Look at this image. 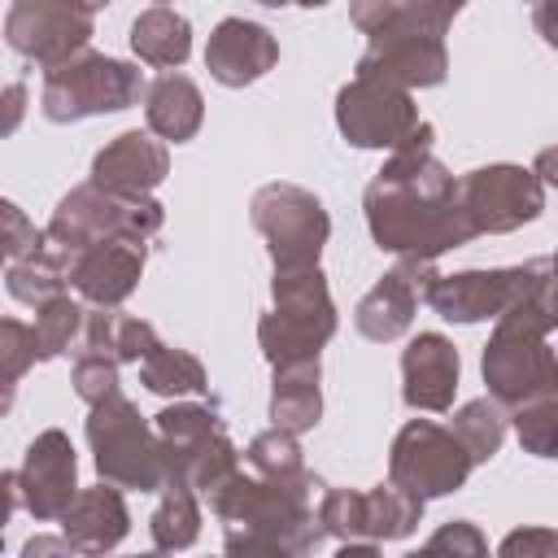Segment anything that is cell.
<instances>
[{
	"mask_svg": "<svg viewBox=\"0 0 558 558\" xmlns=\"http://www.w3.org/2000/svg\"><path fill=\"white\" fill-rule=\"evenodd\" d=\"M323 366L318 357H296V362H279L275 379H270V423L288 427V432H310L323 418Z\"/></svg>",
	"mask_w": 558,
	"mask_h": 558,
	"instance_id": "cell-22",
	"label": "cell"
},
{
	"mask_svg": "<svg viewBox=\"0 0 558 558\" xmlns=\"http://www.w3.org/2000/svg\"><path fill=\"white\" fill-rule=\"evenodd\" d=\"M83 323H87V310L74 301V296H52L44 305H35V349H39V362H52L61 353H70L74 340H83Z\"/></svg>",
	"mask_w": 558,
	"mask_h": 558,
	"instance_id": "cell-31",
	"label": "cell"
},
{
	"mask_svg": "<svg viewBox=\"0 0 558 558\" xmlns=\"http://www.w3.org/2000/svg\"><path fill=\"white\" fill-rule=\"evenodd\" d=\"M336 126L353 148H432V122L418 118L410 92L362 74L336 92Z\"/></svg>",
	"mask_w": 558,
	"mask_h": 558,
	"instance_id": "cell-7",
	"label": "cell"
},
{
	"mask_svg": "<svg viewBox=\"0 0 558 558\" xmlns=\"http://www.w3.org/2000/svg\"><path fill=\"white\" fill-rule=\"evenodd\" d=\"M423 497L418 493H410V488H401V484H375L371 493H366V536L371 541H401V536H410L418 523H423Z\"/></svg>",
	"mask_w": 558,
	"mask_h": 558,
	"instance_id": "cell-29",
	"label": "cell"
},
{
	"mask_svg": "<svg viewBox=\"0 0 558 558\" xmlns=\"http://www.w3.org/2000/svg\"><path fill=\"white\" fill-rule=\"evenodd\" d=\"M458 349L440 331H418L401 353V397L410 410L440 414L453 405L458 392Z\"/></svg>",
	"mask_w": 558,
	"mask_h": 558,
	"instance_id": "cell-18",
	"label": "cell"
},
{
	"mask_svg": "<svg viewBox=\"0 0 558 558\" xmlns=\"http://www.w3.org/2000/svg\"><path fill=\"white\" fill-rule=\"evenodd\" d=\"M314 488H288V484H270L257 471H240L214 501L209 510L227 523V554H279V558H296L323 545L327 527L318 519V510L310 506Z\"/></svg>",
	"mask_w": 558,
	"mask_h": 558,
	"instance_id": "cell-2",
	"label": "cell"
},
{
	"mask_svg": "<svg viewBox=\"0 0 558 558\" xmlns=\"http://www.w3.org/2000/svg\"><path fill=\"white\" fill-rule=\"evenodd\" d=\"M87 445H92L96 475L118 484V488L161 493L170 484V458H166L157 423H148L135 410V401L122 392H109L105 401L92 405Z\"/></svg>",
	"mask_w": 558,
	"mask_h": 558,
	"instance_id": "cell-3",
	"label": "cell"
},
{
	"mask_svg": "<svg viewBox=\"0 0 558 558\" xmlns=\"http://www.w3.org/2000/svg\"><path fill=\"white\" fill-rule=\"evenodd\" d=\"M405 9H410V13H418L423 22H432V26L449 31V22L466 9V0H405Z\"/></svg>",
	"mask_w": 558,
	"mask_h": 558,
	"instance_id": "cell-40",
	"label": "cell"
},
{
	"mask_svg": "<svg viewBox=\"0 0 558 558\" xmlns=\"http://www.w3.org/2000/svg\"><path fill=\"white\" fill-rule=\"evenodd\" d=\"M510 427L519 436V445L536 458H558V397L532 401L510 410Z\"/></svg>",
	"mask_w": 558,
	"mask_h": 558,
	"instance_id": "cell-32",
	"label": "cell"
},
{
	"mask_svg": "<svg viewBox=\"0 0 558 558\" xmlns=\"http://www.w3.org/2000/svg\"><path fill=\"white\" fill-rule=\"evenodd\" d=\"M471 466H475V458L462 445V436L432 418H410L388 449V480L418 493L423 501L458 493L466 484Z\"/></svg>",
	"mask_w": 558,
	"mask_h": 558,
	"instance_id": "cell-10",
	"label": "cell"
},
{
	"mask_svg": "<svg viewBox=\"0 0 558 558\" xmlns=\"http://www.w3.org/2000/svg\"><path fill=\"white\" fill-rule=\"evenodd\" d=\"M458 201L475 227V235H506L523 222H536L545 209V183L536 170L514 161L475 166L458 179Z\"/></svg>",
	"mask_w": 558,
	"mask_h": 558,
	"instance_id": "cell-12",
	"label": "cell"
},
{
	"mask_svg": "<svg viewBox=\"0 0 558 558\" xmlns=\"http://www.w3.org/2000/svg\"><path fill=\"white\" fill-rule=\"evenodd\" d=\"M532 170L541 174L545 187H558V144H554V148H541L536 161H532Z\"/></svg>",
	"mask_w": 558,
	"mask_h": 558,
	"instance_id": "cell-44",
	"label": "cell"
},
{
	"mask_svg": "<svg viewBox=\"0 0 558 558\" xmlns=\"http://www.w3.org/2000/svg\"><path fill=\"white\" fill-rule=\"evenodd\" d=\"M144 118H148L153 135H161L170 144H187L205 122V96L187 74L161 70L144 92Z\"/></svg>",
	"mask_w": 558,
	"mask_h": 558,
	"instance_id": "cell-21",
	"label": "cell"
},
{
	"mask_svg": "<svg viewBox=\"0 0 558 558\" xmlns=\"http://www.w3.org/2000/svg\"><path fill=\"white\" fill-rule=\"evenodd\" d=\"M532 26L549 48H558V0H541L532 13Z\"/></svg>",
	"mask_w": 558,
	"mask_h": 558,
	"instance_id": "cell-41",
	"label": "cell"
},
{
	"mask_svg": "<svg viewBox=\"0 0 558 558\" xmlns=\"http://www.w3.org/2000/svg\"><path fill=\"white\" fill-rule=\"evenodd\" d=\"M166 222V209L161 201L153 196H135V192H118V187H105L96 179L70 187L52 218H48V240L57 248H83V244H96V240H153Z\"/></svg>",
	"mask_w": 558,
	"mask_h": 558,
	"instance_id": "cell-6",
	"label": "cell"
},
{
	"mask_svg": "<svg viewBox=\"0 0 558 558\" xmlns=\"http://www.w3.org/2000/svg\"><path fill=\"white\" fill-rule=\"evenodd\" d=\"M70 283V270H65V253L48 240L39 253H26V257H13L9 270H4V288L13 301L22 305H44L52 296H61Z\"/></svg>",
	"mask_w": 558,
	"mask_h": 558,
	"instance_id": "cell-25",
	"label": "cell"
},
{
	"mask_svg": "<svg viewBox=\"0 0 558 558\" xmlns=\"http://www.w3.org/2000/svg\"><path fill=\"white\" fill-rule=\"evenodd\" d=\"M26 558H35V554H78L74 549V541L61 532V541H48V536H35V541H26V549H22Z\"/></svg>",
	"mask_w": 558,
	"mask_h": 558,
	"instance_id": "cell-43",
	"label": "cell"
},
{
	"mask_svg": "<svg viewBox=\"0 0 558 558\" xmlns=\"http://www.w3.org/2000/svg\"><path fill=\"white\" fill-rule=\"evenodd\" d=\"M532 4H541V0H532Z\"/></svg>",
	"mask_w": 558,
	"mask_h": 558,
	"instance_id": "cell-50",
	"label": "cell"
},
{
	"mask_svg": "<svg viewBox=\"0 0 558 558\" xmlns=\"http://www.w3.org/2000/svg\"><path fill=\"white\" fill-rule=\"evenodd\" d=\"M554 270H558V253H554Z\"/></svg>",
	"mask_w": 558,
	"mask_h": 558,
	"instance_id": "cell-48",
	"label": "cell"
},
{
	"mask_svg": "<svg viewBox=\"0 0 558 558\" xmlns=\"http://www.w3.org/2000/svg\"><path fill=\"white\" fill-rule=\"evenodd\" d=\"M257 4H266V9H288V4H296V0H257Z\"/></svg>",
	"mask_w": 558,
	"mask_h": 558,
	"instance_id": "cell-45",
	"label": "cell"
},
{
	"mask_svg": "<svg viewBox=\"0 0 558 558\" xmlns=\"http://www.w3.org/2000/svg\"><path fill=\"white\" fill-rule=\"evenodd\" d=\"M70 384H74L78 401H87V405L105 401L109 392H118V357L113 353H100V349H78L74 353Z\"/></svg>",
	"mask_w": 558,
	"mask_h": 558,
	"instance_id": "cell-33",
	"label": "cell"
},
{
	"mask_svg": "<svg viewBox=\"0 0 558 558\" xmlns=\"http://www.w3.org/2000/svg\"><path fill=\"white\" fill-rule=\"evenodd\" d=\"M148 532H153V545L161 554L187 549L201 536V493L187 488V484H179V480H170L161 488L157 510L148 514Z\"/></svg>",
	"mask_w": 558,
	"mask_h": 558,
	"instance_id": "cell-26",
	"label": "cell"
},
{
	"mask_svg": "<svg viewBox=\"0 0 558 558\" xmlns=\"http://www.w3.org/2000/svg\"><path fill=\"white\" fill-rule=\"evenodd\" d=\"M157 4H166V0H157Z\"/></svg>",
	"mask_w": 558,
	"mask_h": 558,
	"instance_id": "cell-49",
	"label": "cell"
},
{
	"mask_svg": "<svg viewBox=\"0 0 558 558\" xmlns=\"http://www.w3.org/2000/svg\"><path fill=\"white\" fill-rule=\"evenodd\" d=\"M244 462H248V471H257V475L270 480V484L318 488V480L305 471L296 432H288V427H275V423H270V432H257V436L248 440V449H244Z\"/></svg>",
	"mask_w": 558,
	"mask_h": 558,
	"instance_id": "cell-24",
	"label": "cell"
},
{
	"mask_svg": "<svg viewBox=\"0 0 558 558\" xmlns=\"http://www.w3.org/2000/svg\"><path fill=\"white\" fill-rule=\"evenodd\" d=\"M17 480H22V497H26V510L39 519V523H52L70 510V501L78 497V458H74V445L61 427H48L39 432L31 445H26V458L17 466Z\"/></svg>",
	"mask_w": 558,
	"mask_h": 558,
	"instance_id": "cell-15",
	"label": "cell"
},
{
	"mask_svg": "<svg viewBox=\"0 0 558 558\" xmlns=\"http://www.w3.org/2000/svg\"><path fill=\"white\" fill-rule=\"evenodd\" d=\"M423 549H427V554H440V549H453V554H484V549H488V541L480 536V527H475V523L453 519V523H445L440 532H432Z\"/></svg>",
	"mask_w": 558,
	"mask_h": 558,
	"instance_id": "cell-37",
	"label": "cell"
},
{
	"mask_svg": "<svg viewBox=\"0 0 558 558\" xmlns=\"http://www.w3.org/2000/svg\"><path fill=\"white\" fill-rule=\"evenodd\" d=\"M248 218L270 248L275 270L288 266H318L323 244L331 235V218L323 201L301 183H266L248 201Z\"/></svg>",
	"mask_w": 558,
	"mask_h": 558,
	"instance_id": "cell-8",
	"label": "cell"
},
{
	"mask_svg": "<svg viewBox=\"0 0 558 558\" xmlns=\"http://www.w3.org/2000/svg\"><path fill=\"white\" fill-rule=\"evenodd\" d=\"M70 288L87 305H122L144 275V244L135 240H96L83 248H61Z\"/></svg>",
	"mask_w": 558,
	"mask_h": 558,
	"instance_id": "cell-16",
	"label": "cell"
},
{
	"mask_svg": "<svg viewBox=\"0 0 558 558\" xmlns=\"http://www.w3.org/2000/svg\"><path fill=\"white\" fill-rule=\"evenodd\" d=\"M301 9H318V4H327V0H296Z\"/></svg>",
	"mask_w": 558,
	"mask_h": 558,
	"instance_id": "cell-47",
	"label": "cell"
},
{
	"mask_svg": "<svg viewBox=\"0 0 558 558\" xmlns=\"http://www.w3.org/2000/svg\"><path fill=\"white\" fill-rule=\"evenodd\" d=\"M170 174V153L148 131H122L92 157V179L118 192L148 196Z\"/></svg>",
	"mask_w": 558,
	"mask_h": 558,
	"instance_id": "cell-19",
	"label": "cell"
},
{
	"mask_svg": "<svg viewBox=\"0 0 558 558\" xmlns=\"http://www.w3.org/2000/svg\"><path fill=\"white\" fill-rule=\"evenodd\" d=\"M270 314L257 318V344L270 366L318 357V349L336 336V301L327 275L318 266H288L270 279Z\"/></svg>",
	"mask_w": 558,
	"mask_h": 558,
	"instance_id": "cell-4",
	"label": "cell"
},
{
	"mask_svg": "<svg viewBox=\"0 0 558 558\" xmlns=\"http://www.w3.org/2000/svg\"><path fill=\"white\" fill-rule=\"evenodd\" d=\"M92 35L96 9L83 0H13L4 13V44L44 70L83 52Z\"/></svg>",
	"mask_w": 558,
	"mask_h": 558,
	"instance_id": "cell-13",
	"label": "cell"
},
{
	"mask_svg": "<svg viewBox=\"0 0 558 558\" xmlns=\"http://www.w3.org/2000/svg\"><path fill=\"white\" fill-rule=\"evenodd\" d=\"M401 0H349V22L371 39L379 26H388L397 17Z\"/></svg>",
	"mask_w": 558,
	"mask_h": 558,
	"instance_id": "cell-39",
	"label": "cell"
},
{
	"mask_svg": "<svg viewBox=\"0 0 558 558\" xmlns=\"http://www.w3.org/2000/svg\"><path fill=\"white\" fill-rule=\"evenodd\" d=\"M157 344L161 340H157V327L153 323L113 310V353H118V362H144Z\"/></svg>",
	"mask_w": 558,
	"mask_h": 558,
	"instance_id": "cell-35",
	"label": "cell"
},
{
	"mask_svg": "<svg viewBox=\"0 0 558 558\" xmlns=\"http://www.w3.org/2000/svg\"><path fill=\"white\" fill-rule=\"evenodd\" d=\"M153 423H157V432H161L170 471H174V462H183L192 449H201L209 436L227 432L222 418H218V410H214V405H196V401H174V405H166Z\"/></svg>",
	"mask_w": 558,
	"mask_h": 558,
	"instance_id": "cell-28",
	"label": "cell"
},
{
	"mask_svg": "<svg viewBox=\"0 0 558 558\" xmlns=\"http://www.w3.org/2000/svg\"><path fill=\"white\" fill-rule=\"evenodd\" d=\"M140 384L157 397H196V392H209V375L201 366L196 353L187 349H170V344H157L144 362H140Z\"/></svg>",
	"mask_w": 558,
	"mask_h": 558,
	"instance_id": "cell-27",
	"label": "cell"
},
{
	"mask_svg": "<svg viewBox=\"0 0 558 558\" xmlns=\"http://www.w3.org/2000/svg\"><path fill=\"white\" fill-rule=\"evenodd\" d=\"M0 362H4V392H13L17 379L39 362L35 327H26V323H17V318H4V323H0Z\"/></svg>",
	"mask_w": 558,
	"mask_h": 558,
	"instance_id": "cell-34",
	"label": "cell"
},
{
	"mask_svg": "<svg viewBox=\"0 0 558 558\" xmlns=\"http://www.w3.org/2000/svg\"><path fill=\"white\" fill-rule=\"evenodd\" d=\"M501 554L506 558H536V554H558V532H549V527H519V532H510L506 541H501Z\"/></svg>",
	"mask_w": 558,
	"mask_h": 558,
	"instance_id": "cell-38",
	"label": "cell"
},
{
	"mask_svg": "<svg viewBox=\"0 0 558 558\" xmlns=\"http://www.w3.org/2000/svg\"><path fill=\"white\" fill-rule=\"evenodd\" d=\"M554 262H523V266H493V270H458V275H436L427 288V305L445 323H497L506 310H514L545 275Z\"/></svg>",
	"mask_w": 558,
	"mask_h": 558,
	"instance_id": "cell-11",
	"label": "cell"
},
{
	"mask_svg": "<svg viewBox=\"0 0 558 558\" xmlns=\"http://www.w3.org/2000/svg\"><path fill=\"white\" fill-rule=\"evenodd\" d=\"M83 4H87V9H96V13H100V9H105V4H113V0H83Z\"/></svg>",
	"mask_w": 558,
	"mask_h": 558,
	"instance_id": "cell-46",
	"label": "cell"
},
{
	"mask_svg": "<svg viewBox=\"0 0 558 558\" xmlns=\"http://www.w3.org/2000/svg\"><path fill=\"white\" fill-rule=\"evenodd\" d=\"M57 523L74 541L78 554H105V549L122 545V536L131 532V510H126L118 484L100 480L92 488H78V497L70 501V510Z\"/></svg>",
	"mask_w": 558,
	"mask_h": 558,
	"instance_id": "cell-20",
	"label": "cell"
},
{
	"mask_svg": "<svg viewBox=\"0 0 558 558\" xmlns=\"http://www.w3.org/2000/svg\"><path fill=\"white\" fill-rule=\"evenodd\" d=\"M0 222H4V257L13 262V257H26V253H39L44 244H48V231H39L13 201H4L0 205Z\"/></svg>",
	"mask_w": 558,
	"mask_h": 558,
	"instance_id": "cell-36",
	"label": "cell"
},
{
	"mask_svg": "<svg viewBox=\"0 0 558 558\" xmlns=\"http://www.w3.org/2000/svg\"><path fill=\"white\" fill-rule=\"evenodd\" d=\"M371 240L384 253L436 262L449 248L475 240V227L458 201V179L432 157V148H397L362 196Z\"/></svg>",
	"mask_w": 558,
	"mask_h": 558,
	"instance_id": "cell-1",
	"label": "cell"
},
{
	"mask_svg": "<svg viewBox=\"0 0 558 558\" xmlns=\"http://www.w3.org/2000/svg\"><path fill=\"white\" fill-rule=\"evenodd\" d=\"M144 92H148V83L131 61L83 48L70 61H57L44 70L39 109L48 122H83V118H100V113H122V109L140 105Z\"/></svg>",
	"mask_w": 558,
	"mask_h": 558,
	"instance_id": "cell-5",
	"label": "cell"
},
{
	"mask_svg": "<svg viewBox=\"0 0 558 558\" xmlns=\"http://www.w3.org/2000/svg\"><path fill=\"white\" fill-rule=\"evenodd\" d=\"M432 279H436L432 262L401 257V262H397L392 270H384L379 283L357 301V310H353V327H357L366 340H375V344H388V340L405 336L410 323H414L418 301H427Z\"/></svg>",
	"mask_w": 558,
	"mask_h": 558,
	"instance_id": "cell-14",
	"label": "cell"
},
{
	"mask_svg": "<svg viewBox=\"0 0 558 558\" xmlns=\"http://www.w3.org/2000/svg\"><path fill=\"white\" fill-rule=\"evenodd\" d=\"M279 65V44L262 22L222 17L205 44V70L222 87H248Z\"/></svg>",
	"mask_w": 558,
	"mask_h": 558,
	"instance_id": "cell-17",
	"label": "cell"
},
{
	"mask_svg": "<svg viewBox=\"0 0 558 558\" xmlns=\"http://www.w3.org/2000/svg\"><path fill=\"white\" fill-rule=\"evenodd\" d=\"M131 52L144 65L179 70L192 57V22L170 4H153L131 22Z\"/></svg>",
	"mask_w": 558,
	"mask_h": 558,
	"instance_id": "cell-23",
	"label": "cell"
},
{
	"mask_svg": "<svg viewBox=\"0 0 558 558\" xmlns=\"http://www.w3.org/2000/svg\"><path fill=\"white\" fill-rule=\"evenodd\" d=\"M357 74L405 87V92L410 87H436L449 74L445 31L423 22L418 13H410L405 0H401L397 17L366 39V52L357 57Z\"/></svg>",
	"mask_w": 558,
	"mask_h": 558,
	"instance_id": "cell-9",
	"label": "cell"
},
{
	"mask_svg": "<svg viewBox=\"0 0 558 558\" xmlns=\"http://www.w3.org/2000/svg\"><path fill=\"white\" fill-rule=\"evenodd\" d=\"M453 432L462 436V445L471 449V458L480 466L501 449V440L510 432V414H506V405L497 397H475L453 414Z\"/></svg>",
	"mask_w": 558,
	"mask_h": 558,
	"instance_id": "cell-30",
	"label": "cell"
},
{
	"mask_svg": "<svg viewBox=\"0 0 558 558\" xmlns=\"http://www.w3.org/2000/svg\"><path fill=\"white\" fill-rule=\"evenodd\" d=\"M22 105H26V87H22V83H9V87H4V122H0L4 135L17 131V122H22Z\"/></svg>",
	"mask_w": 558,
	"mask_h": 558,
	"instance_id": "cell-42",
	"label": "cell"
}]
</instances>
